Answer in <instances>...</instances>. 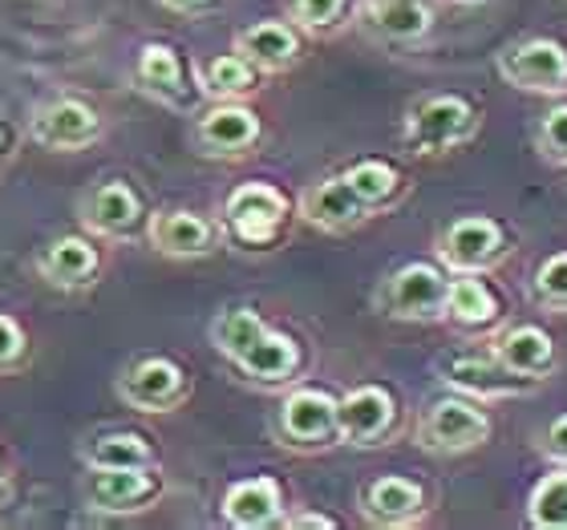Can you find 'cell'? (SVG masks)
Returning <instances> with one entry per match:
<instances>
[{"mask_svg":"<svg viewBox=\"0 0 567 530\" xmlns=\"http://www.w3.org/2000/svg\"><path fill=\"white\" fill-rule=\"evenodd\" d=\"M478 134V110L458 94H425L405 110L402 146L414 158H437Z\"/></svg>","mask_w":567,"mask_h":530,"instance_id":"cell-1","label":"cell"},{"mask_svg":"<svg viewBox=\"0 0 567 530\" xmlns=\"http://www.w3.org/2000/svg\"><path fill=\"white\" fill-rule=\"evenodd\" d=\"M491 429H495V422L483 409V401L450 393V397H437L425 405L414 434H417V446L430 449V454L458 458V454L483 449L491 441Z\"/></svg>","mask_w":567,"mask_h":530,"instance_id":"cell-2","label":"cell"},{"mask_svg":"<svg viewBox=\"0 0 567 530\" xmlns=\"http://www.w3.org/2000/svg\"><path fill=\"white\" fill-rule=\"evenodd\" d=\"M446 288L450 271L442 263L414 260L385 276V283L378 288V312L405 324H434L446 312Z\"/></svg>","mask_w":567,"mask_h":530,"instance_id":"cell-3","label":"cell"},{"mask_svg":"<svg viewBox=\"0 0 567 530\" xmlns=\"http://www.w3.org/2000/svg\"><path fill=\"white\" fill-rule=\"evenodd\" d=\"M272 434L292 454H320L329 446H341V422H337V397L312 385H300L280 401L272 422Z\"/></svg>","mask_w":567,"mask_h":530,"instance_id":"cell-4","label":"cell"},{"mask_svg":"<svg viewBox=\"0 0 567 530\" xmlns=\"http://www.w3.org/2000/svg\"><path fill=\"white\" fill-rule=\"evenodd\" d=\"M507 231L491 215H462L437 231L434 256L450 276H486L507 260Z\"/></svg>","mask_w":567,"mask_h":530,"instance_id":"cell-5","label":"cell"},{"mask_svg":"<svg viewBox=\"0 0 567 530\" xmlns=\"http://www.w3.org/2000/svg\"><path fill=\"white\" fill-rule=\"evenodd\" d=\"M437 381L446 385L450 393H462V397L474 401H507V397H527V393L539 389V381L519 377L495 361V353H471V349H450L434 361Z\"/></svg>","mask_w":567,"mask_h":530,"instance_id":"cell-6","label":"cell"},{"mask_svg":"<svg viewBox=\"0 0 567 530\" xmlns=\"http://www.w3.org/2000/svg\"><path fill=\"white\" fill-rule=\"evenodd\" d=\"M292 215V202L272 183H239L224 202V227L239 248H272L284 224Z\"/></svg>","mask_w":567,"mask_h":530,"instance_id":"cell-7","label":"cell"},{"mask_svg":"<svg viewBox=\"0 0 567 530\" xmlns=\"http://www.w3.org/2000/svg\"><path fill=\"white\" fill-rule=\"evenodd\" d=\"M498 77L523 94L564 97L567 94V49L551 37H523L495 61Z\"/></svg>","mask_w":567,"mask_h":530,"instance_id":"cell-8","label":"cell"},{"mask_svg":"<svg viewBox=\"0 0 567 530\" xmlns=\"http://www.w3.org/2000/svg\"><path fill=\"white\" fill-rule=\"evenodd\" d=\"M82 490L102 515H142L163 498V478L154 466H90Z\"/></svg>","mask_w":567,"mask_h":530,"instance_id":"cell-9","label":"cell"},{"mask_svg":"<svg viewBox=\"0 0 567 530\" xmlns=\"http://www.w3.org/2000/svg\"><path fill=\"white\" fill-rule=\"evenodd\" d=\"M398 397L385 385H357L337 401V422H341V446L373 449L385 446L398 434Z\"/></svg>","mask_w":567,"mask_h":530,"instance_id":"cell-10","label":"cell"},{"mask_svg":"<svg viewBox=\"0 0 567 530\" xmlns=\"http://www.w3.org/2000/svg\"><path fill=\"white\" fill-rule=\"evenodd\" d=\"M190 381L171 356H142L118 377V397L138 413H171L187 401Z\"/></svg>","mask_w":567,"mask_h":530,"instance_id":"cell-11","label":"cell"},{"mask_svg":"<svg viewBox=\"0 0 567 530\" xmlns=\"http://www.w3.org/2000/svg\"><path fill=\"white\" fill-rule=\"evenodd\" d=\"M296 211L305 219L308 227H317V231H329V236H344V231H357L361 224L373 219V211L365 207V199L349 187V178L344 175H329L305 187L300 202H296Z\"/></svg>","mask_w":567,"mask_h":530,"instance_id":"cell-12","label":"cell"},{"mask_svg":"<svg viewBox=\"0 0 567 530\" xmlns=\"http://www.w3.org/2000/svg\"><path fill=\"white\" fill-rule=\"evenodd\" d=\"M357 502H361V519L381 530L414 527V522L425 519V510H430V495L422 490V482L402 478V474H385V478L365 482Z\"/></svg>","mask_w":567,"mask_h":530,"instance_id":"cell-13","label":"cell"},{"mask_svg":"<svg viewBox=\"0 0 567 530\" xmlns=\"http://www.w3.org/2000/svg\"><path fill=\"white\" fill-rule=\"evenodd\" d=\"M260 134L264 131L256 110H248L244 102H215L212 110H203L199 126H195V138H199L203 154L207 158H224V163L256 150Z\"/></svg>","mask_w":567,"mask_h":530,"instance_id":"cell-14","label":"cell"},{"mask_svg":"<svg viewBox=\"0 0 567 530\" xmlns=\"http://www.w3.org/2000/svg\"><path fill=\"white\" fill-rule=\"evenodd\" d=\"M78 215H82V224L102 239L134 236L142 227V219H146L138 190H134L131 183H122V178H110L102 187L85 190L82 202H78Z\"/></svg>","mask_w":567,"mask_h":530,"instance_id":"cell-15","label":"cell"},{"mask_svg":"<svg viewBox=\"0 0 567 530\" xmlns=\"http://www.w3.org/2000/svg\"><path fill=\"white\" fill-rule=\"evenodd\" d=\"M33 138L49 150H85L102 138V118L78 97H53L33 114Z\"/></svg>","mask_w":567,"mask_h":530,"instance_id":"cell-16","label":"cell"},{"mask_svg":"<svg viewBox=\"0 0 567 530\" xmlns=\"http://www.w3.org/2000/svg\"><path fill=\"white\" fill-rule=\"evenodd\" d=\"M495 361L511 373H519V377H532L544 385L551 373H556L559 356H556V341L547 336L539 324H511V329L495 332L491 344H486Z\"/></svg>","mask_w":567,"mask_h":530,"instance_id":"cell-17","label":"cell"},{"mask_svg":"<svg viewBox=\"0 0 567 530\" xmlns=\"http://www.w3.org/2000/svg\"><path fill=\"white\" fill-rule=\"evenodd\" d=\"M146 239L166 260H203L215 251L219 231L212 219L195 211H158L146 219Z\"/></svg>","mask_w":567,"mask_h":530,"instance_id":"cell-18","label":"cell"},{"mask_svg":"<svg viewBox=\"0 0 567 530\" xmlns=\"http://www.w3.org/2000/svg\"><path fill=\"white\" fill-rule=\"evenodd\" d=\"M231 365L251 381V385H260V389H280L288 381H296L300 365H305V356H300V344L288 336V332H276L272 324L264 329V336L251 344L248 353H239Z\"/></svg>","mask_w":567,"mask_h":530,"instance_id":"cell-19","label":"cell"},{"mask_svg":"<svg viewBox=\"0 0 567 530\" xmlns=\"http://www.w3.org/2000/svg\"><path fill=\"white\" fill-rule=\"evenodd\" d=\"M239 58H248L256 70L268 77V73H288L296 61L305 58V41H300V29L284 21H260L248 24L236 33V45H231Z\"/></svg>","mask_w":567,"mask_h":530,"instance_id":"cell-20","label":"cell"},{"mask_svg":"<svg viewBox=\"0 0 567 530\" xmlns=\"http://www.w3.org/2000/svg\"><path fill=\"white\" fill-rule=\"evenodd\" d=\"M224 522L236 530H268L284 522V495L276 478H244L224 495Z\"/></svg>","mask_w":567,"mask_h":530,"instance_id":"cell-21","label":"cell"},{"mask_svg":"<svg viewBox=\"0 0 567 530\" xmlns=\"http://www.w3.org/2000/svg\"><path fill=\"white\" fill-rule=\"evenodd\" d=\"M97 268H102L97 248L82 236L53 239V243L37 256V276H41L45 283H53V288H65V292H73V288H90Z\"/></svg>","mask_w":567,"mask_h":530,"instance_id":"cell-22","label":"cell"},{"mask_svg":"<svg viewBox=\"0 0 567 530\" xmlns=\"http://www.w3.org/2000/svg\"><path fill=\"white\" fill-rule=\"evenodd\" d=\"M498 316H503V304L483 276H450L446 312H442L446 324H454L458 332H483Z\"/></svg>","mask_w":567,"mask_h":530,"instance_id":"cell-23","label":"cell"},{"mask_svg":"<svg viewBox=\"0 0 567 530\" xmlns=\"http://www.w3.org/2000/svg\"><path fill=\"white\" fill-rule=\"evenodd\" d=\"M361 24L385 41H417L434 29V9L425 0H361Z\"/></svg>","mask_w":567,"mask_h":530,"instance_id":"cell-24","label":"cell"},{"mask_svg":"<svg viewBox=\"0 0 567 530\" xmlns=\"http://www.w3.org/2000/svg\"><path fill=\"white\" fill-rule=\"evenodd\" d=\"M134 82H138L142 94L158 97L166 106H187L190 85H187V70L171 45H146L138 53V65H134Z\"/></svg>","mask_w":567,"mask_h":530,"instance_id":"cell-25","label":"cell"},{"mask_svg":"<svg viewBox=\"0 0 567 530\" xmlns=\"http://www.w3.org/2000/svg\"><path fill=\"white\" fill-rule=\"evenodd\" d=\"M260 82L264 73L248 58H239L236 49L199 65V90L207 97H215V102H244V97H251L260 90Z\"/></svg>","mask_w":567,"mask_h":530,"instance_id":"cell-26","label":"cell"},{"mask_svg":"<svg viewBox=\"0 0 567 530\" xmlns=\"http://www.w3.org/2000/svg\"><path fill=\"white\" fill-rule=\"evenodd\" d=\"M341 175L349 178V187L365 199V207L373 215L390 211L393 202L405 195V175L393 163H385V158H361V163H353Z\"/></svg>","mask_w":567,"mask_h":530,"instance_id":"cell-27","label":"cell"},{"mask_svg":"<svg viewBox=\"0 0 567 530\" xmlns=\"http://www.w3.org/2000/svg\"><path fill=\"white\" fill-rule=\"evenodd\" d=\"M527 522L535 530H567V466L544 474L527 495Z\"/></svg>","mask_w":567,"mask_h":530,"instance_id":"cell-28","label":"cell"},{"mask_svg":"<svg viewBox=\"0 0 567 530\" xmlns=\"http://www.w3.org/2000/svg\"><path fill=\"white\" fill-rule=\"evenodd\" d=\"M264 329H268V320L256 312V308H227L219 312L212 324V341L215 349L227 356V361H236L239 353H248L251 344L260 341Z\"/></svg>","mask_w":567,"mask_h":530,"instance_id":"cell-29","label":"cell"},{"mask_svg":"<svg viewBox=\"0 0 567 530\" xmlns=\"http://www.w3.org/2000/svg\"><path fill=\"white\" fill-rule=\"evenodd\" d=\"M85 466H154V449L138 434H106L82 446Z\"/></svg>","mask_w":567,"mask_h":530,"instance_id":"cell-30","label":"cell"},{"mask_svg":"<svg viewBox=\"0 0 567 530\" xmlns=\"http://www.w3.org/2000/svg\"><path fill=\"white\" fill-rule=\"evenodd\" d=\"M532 300L544 312H567V251H556L539 263L532 280Z\"/></svg>","mask_w":567,"mask_h":530,"instance_id":"cell-31","label":"cell"},{"mask_svg":"<svg viewBox=\"0 0 567 530\" xmlns=\"http://www.w3.org/2000/svg\"><path fill=\"white\" fill-rule=\"evenodd\" d=\"M349 0H292V24L308 37H324L344 21Z\"/></svg>","mask_w":567,"mask_h":530,"instance_id":"cell-32","label":"cell"},{"mask_svg":"<svg viewBox=\"0 0 567 530\" xmlns=\"http://www.w3.org/2000/svg\"><path fill=\"white\" fill-rule=\"evenodd\" d=\"M535 150L539 158L551 166H564L567 170V102L551 106L535 126Z\"/></svg>","mask_w":567,"mask_h":530,"instance_id":"cell-33","label":"cell"},{"mask_svg":"<svg viewBox=\"0 0 567 530\" xmlns=\"http://www.w3.org/2000/svg\"><path fill=\"white\" fill-rule=\"evenodd\" d=\"M24 353H29V341H24L21 324L0 312V373H9V368L21 365Z\"/></svg>","mask_w":567,"mask_h":530,"instance_id":"cell-34","label":"cell"},{"mask_svg":"<svg viewBox=\"0 0 567 530\" xmlns=\"http://www.w3.org/2000/svg\"><path fill=\"white\" fill-rule=\"evenodd\" d=\"M539 449H544V458H551L556 466H567V413H559V417L547 422L544 437H539Z\"/></svg>","mask_w":567,"mask_h":530,"instance_id":"cell-35","label":"cell"},{"mask_svg":"<svg viewBox=\"0 0 567 530\" xmlns=\"http://www.w3.org/2000/svg\"><path fill=\"white\" fill-rule=\"evenodd\" d=\"M284 527H292V530H300V527L332 530V527H337V519H329V515H288V519H284Z\"/></svg>","mask_w":567,"mask_h":530,"instance_id":"cell-36","label":"cell"},{"mask_svg":"<svg viewBox=\"0 0 567 530\" xmlns=\"http://www.w3.org/2000/svg\"><path fill=\"white\" fill-rule=\"evenodd\" d=\"M158 4H166L171 12H203V9H212L215 0H158Z\"/></svg>","mask_w":567,"mask_h":530,"instance_id":"cell-37","label":"cell"},{"mask_svg":"<svg viewBox=\"0 0 567 530\" xmlns=\"http://www.w3.org/2000/svg\"><path fill=\"white\" fill-rule=\"evenodd\" d=\"M9 154H12V138H9V131L0 126V158H9Z\"/></svg>","mask_w":567,"mask_h":530,"instance_id":"cell-38","label":"cell"},{"mask_svg":"<svg viewBox=\"0 0 567 530\" xmlns=\"http://www.w3.org/2000/svg\"><path fill=\"white\" fill-rule=\"evenodd\" d=\"M450 4H466V9H474V4H486V0H450Z\"/></svg>","mask_w":567,"mask_h":530,"instance_id":"cell-39","label":"cell"}]
</instances>
